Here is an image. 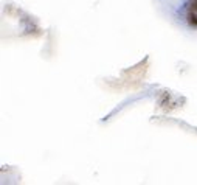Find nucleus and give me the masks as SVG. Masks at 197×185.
I'll list each match as a JSON object with an SVG mask.
<instances>
[{
	"mask_svg": "<svg viewBox=\"0 0 197 185\" xmlns=\"http://www.w3.org/2000/svg\"><path fill=\"white\" fill-rule=\"evenodd\" d=\"M188 22H189L191 25L197 26V16L196 14H189V16H188Z\"/></svg>",
	"mask_w": 197,
	"mask_h": 185,
	"instance_id": "f257e3e1",
	"label": "nucleus"
}]
</instances>
